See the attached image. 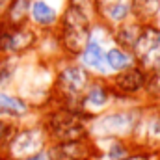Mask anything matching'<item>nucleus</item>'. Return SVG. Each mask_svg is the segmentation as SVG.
<instances>
[{"mask_svg":"<svg viewBox=\"0 0 160 160\" xmlns=\"http://www.w3.org/2000/svg\"><path fill=\"white\" fill-rule=\"evenodd\" d=\"M0 110H4L9 116H24L28 112V104L24 99H21L17 95L0 91Z\"/></svg>","mask_w":160,"mask_h":160,"instance_id":"nucleus-13","label":"nucleus"},{"mask_svg":"<svg viewBox=\"0 0 160 160\" xmlns=\"http://www.w3.org/2000/svg\"><path fill=\"white\" fill-rule=\"evenodd\" d=\"M80 65L88 71H97V73H106L104 67V48L101 45V41L95 36L89 34V39L86 41L82 52L78 54Z\"/></svg>","mask_w":160,"mask_h":160,"instance_id":"nucleus-6","label":"nucleus"},{"mask_svg":"<svg viewBox=\"0 0 160 160\" xmlns=\"http://www.w3.org/2000/svg\"><path fill=\"white\" fill-rule=\"evenodd\" d=\"M132 50V56L140 58L145 67H155L160 62V28L153 24H143Z\"/></svg>","mask_w":160,"mask_h":160,"instance_id":"nucleus-1","label":"nucleus"},{"mask_svg":"<svg viewBox=\"0 0 160 160\" xmlns=\"http://www.w3.org/2000/svg\"><path fill=\"white\" fill-rule=\"evenodd\" d=\"M145 82H147L145 69H142V67H128V69H125L121 73H116L106 86L110 88L112 95L128 97V95H134L140 89H143Z\"/></svg>","mask_w":160,"mask_h":160,"instance_id":"nucleus-3","label":"nucleus"},{"mask_svg":"<svg viewBox=\"0 0 160 160\" xmlns=\"http://www.w3.org/2000/svg\"><path fill=\"white\" fill-rule=\"evenodd\" d=\"M130 17L136 19L138 24H151L153 19L160 13V0H130Z\"/></svg>","mask_w":160,"mask_h":160,"instance_id":"nucleus-8","label":"nucleus"},{"mask_svg":"<svg viewBox=\"0 0 160 160\" xmlns=\"http://www.w3.org/2000/svg\"><path fill=\"white\" fill-rule=\"evenodd\" d=\"M69 6L80 9L84 15H88L89 19L97 13V0H69Z\"/></svg>","mask_w":160,"mask_h":160,"instance_id":"nucleus-17","label":"nucleus"},{"mask_svg":"<svg viewBox=\"0 0 160 160\" xmlns=\"http://www.w3.org/2000/svg\"><path fill=\"white\" fill-rule=\"evenodd\" d=\"M17 58L15 56H8L4 60H0V88L6 86L9 80L13 78L15 71H17Z\"/></svg>","mask_w":160,"mask_h":160,"instance_id":"nucleus-15","label":"nucleus"},{"mask_svg":"<svg viewBox=\"0 0 160 160\" xmlns=\"http://www.w3.org/2000/svg\"><path fill=\"white\" fill-rule=\"evenodd\" d=\"M56 84L60 88V91L65 95V99H75L84 95V91L88 89V86L91 84L89 80V71L84 69L80 63H67L60 73Z\"/></svg>","mask_w":160,"mask_h":160,"instance_id":"nucleus-2","label":"nucleus"},{"mask_svg":"<svg viewBox=\"0 0 160 160\" xmlns=\"http://www.w3.org/2000/svg\"><path fill=\"white\" fill-rule=\"evenodd\" d=\"M97 13L102 17V21L119 26L121 22H125L130 17V8H128V2L118 0V2H112V4L97 6Z\"/></svg>","mask_w":160,"mask_h":160,"instance_id":"nucleus-11","label":"nucleus"},{"mask_svg":"<svg viewBox=\"0 0 160 160\" xmlns=\"http://www.w3.org/2000/svg\"><path fill=\"white\" fill-rule=\"evenodd\" d=\"M123 160H147L143 155H136V157H125Z\"/></svg>","mask_w":160,"mask_h":160,"instance_id":"nucleus-20","label":"nucleus"},{"mask_svg":"<svg viewBox=\"0 0 160 160\" xmlns=\"http://www.w3.org/2000/svg\"><path fill=\"white\" fill-rule=\"evenodd\" d=\"M149 136L155 138V140H160V118H155V119L149 123V128H147Z\"/></svg>","mask_w":160,"mask_h":160,"instance_id":"nucleus-18","label":"nucleus"},{"mask_svg":"<svg viewBox=\"0 0 160 160\" xmlns=\"http://www.w3.org/2000/svg\"><path fill=\"white\" fill-rule=\"evenodd\" d=\"M104 67L110 73H121L128 67H134V56L119 47H110L104 50Z\"/></svg>","mask_w":160,"mask_h":160,"instance_id":"nucleus-10","label":"nucleus"},{"mask_svg":"<svg viewBox=\"0 0 160 160\" xmlns=\"http://www.w3.org/2000/svg\"><path fill=\"white\" fill-rule=\"evenodd\" d=\"M112 99V91L106 84L102 82H91L88 86V89L84 91L82 95V104L84 108L86 106H91V108H104Z\"/></svg>","mask_w":160,"mask_h":160,"instance_id":"nucleus-9","label":"nucleus"},{"mask_svg":"<svg viewBox=\"0 0 160 160\" xmlns=\"http://www.w3.org/2000/svg\"><path fill=\"white\" fill-rule=\"evenodd\" d=\"M136 116L128 110H119V112H110L101 116L95 121V130L104 136H116V134H125L136 127Z\"/></svg>","mask_w":160,"mask_h":160,"instance_id":"nucleus-4","label":"nucleus"},{"mask_svg":"<svg viewBox=\"0 0 160 160\" xmlns=\"http://www.w3.org/2000/svg\"><path fill=\"white\" fill-rule=\"evenodd\" d=\"M21 160H52V157L47 151H38V153H34L30 157H24V158H21Z\"/></svg>","mask_w":160,"mask_h":160,"instance_id":"nucleus-19","label":"nucleus"},{"mask_svg":"<svg viewBox=\"0 0 160 160\" xmlns=\"http://www.w3.org/2000/svg\"><path fill=\"white\" fill-rule=\"evenodd\" d=\"M147 95L155 97V99H160V73L158 71H153L151 75H147V82H145V88Z\"/></svg>","mask_w":160,"mask_h":160,"instance_id":"nucleus-16","label":"nucleus"},{"mask_svg":"<svg viewBox=\"0 0 160 160\" xmlns=\"http://www.w3.org/2000/svg\"><path fill=\"white\" fill-rule=\"evenodd\" d=\"M30 4H32V0H11L8 6V11H6V17H8L6 24L8 26H21L22 19L30 11Z\"/></svg>","mask_w":160,"mask_h":160,"instance_id":"nucleus-14","label":"nucleus"},{"mask_svg":"<svg viewBox=\"0 0 160 160\" xmlns=\"http://www.w3.org/2000/svg\"><path fill=\"white\" fill-rule=\"evenodd\" d=\"M41 143H43V136L39 130H36V128L21 130L17 136L11 138V155L17 158L30 157L39 151Z\"/></svg>","mask_w":160,"mask_h":160,"instance_id":"nucleus-5","label":"nucleus"},{"mask_svg":"<svg viewBox=\"0 0 160 160\" xmlns=\"http://www.w3.org/2000/svg\"><path fill=\"white\" fill-rule=\"evenodd\" d=\"M28 15L30 21L39 28H54L58 24V9L47 0H32Z\"/></svg>","mask_w":160,"mask_h":160,"instance_id":"nucleus-7","label":"nucleus"},{"mask_svg":"<svg viewBox=\"0 0 160 160\" xmlns=\"http://www.w3.org/2000/svg\"><path fill=\"white\" fill-rule=\"evenodd\" d=\"M140 30H142V24H138L136 21H125L121 22L119 26L114 30V39L119 45V48L123 50H132L134 43L140 36Z\"/></svg>","mask_w":160,"mask_h":160,"instance_id":"nucleus-12","label":"nucleus"}]
</instances>
